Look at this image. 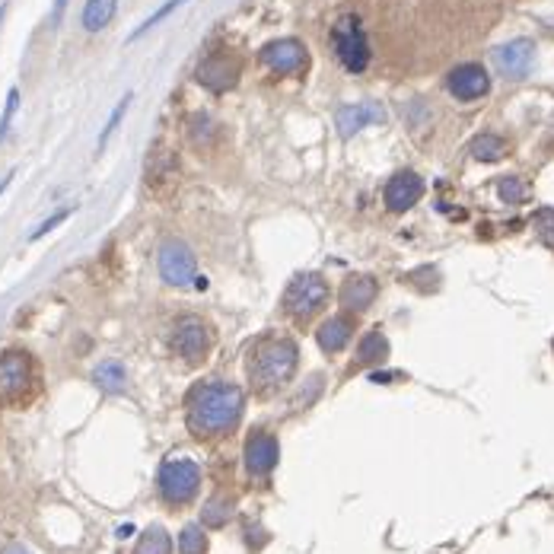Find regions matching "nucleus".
I'll return each instance as SVG.
<instances>
[{"instance_id": "1", "label": "nucleus", "mask_w": 554, "mask_h": 554, "mask_svg": "<svg viewBox=\"0 0 554 554\" xmlns=\"http://www.w3.org/2000/svg\"><path fill=\"white\" fill-rule=\"evenodd\" d=\"M243 389L233 383H204L189 399V427L195 437H220L243 418Z\"/></svg>"}, {"instance_id": "2", "label": "nucleus", "mask_w": 554, "mask_h": 554, "mask_svg": "<svg viewBox=\"0 0 554 554\" xmlns=\"http://www.w3.org/2000/svg\"><path fill=\"white\" fill-rule=\"evenodd\" d=\"M297 370V345L291 338H271L255 351L249 364V373L262 392H271L277 385H284Z\"/></svg>"}, {"instance_id": "3", "label": "nucleus", "mask_w": 554, "mask_h": 554, "mask_svg": "<svg viewBox=\"0 0 554 554\" xmlns=\"http://www.w3.org/2000/svg\"><path fill=\"white\" fill-rule=\"evenodd\" d=\"M331 45L338 61L345 64L351 74H364L366 64H370V45H366V32L360 26L357 16H341L331 29Z\"/></svg>"}, {"instance_id": "4", "label": "nucleus", "mask_w": 554, "mask_h": 554, "mask_svg": "<svg viewBox=\"0 0 554 554\" xmlns=\"http://www.w3.org/2000/svg\"><path fill=\"white\" fill-rule=\"evenodd\" d=\"M156 485H160V497L166 503H189L195 501L198 487H201V468L191 459H170L162 462Z\"/></svg>"}, {"instance_id": "5", "label": "nucleus", "mask_w": 554, "mask_h": 554, "mask_svg": "<svg viewBox=\"0 0 554 554\" xmlns=\"http://www.w3.org/2000/svg\"><path fill=\"white\" fill-rule=\"evenodd\" d=\"M328 284L319 274H297L284 291V309L297 322L312 319L325 303H328Z\"/></svg>"}, {"instance_id": "6", "label": "nucleus", "mask_w": 554, "mask_h": 554, "mask_svg": "<svg viewBox=\"0 0 554 554\" xmlns=\"http://www.w3.org/2000/svg\"><path fill=\"white\" fill-rule=\"evenodd\" d=\"M156 264H160V277L170 287H189L198 277L195 252H191L182 239H166V243L160 245Z\"/></svg>"}, {"instance_id": "7", "label": "nucleus", "mask_w": 554, "mask_h": 554, "mask_svg": "<svg viewBox=\"0 0 554 554\" xmlns=\"http://www.w3.org/2000/svg\"><path fill=\"white\" fill-rule=\"evenodd\" d=\"M32 385V360L26 351H7L0 357V399L16 402Z\"/></svg>"}, {"instance_id": "8", "label": "nucleus", "mask_w": 554, "mask_h": 554, "mask_svg": "<svg viewBox=\"0 0 554 554\" xmlns=\"http://www.w3.org/2000/svg\"><path fill=\"white\" fill-rule=\"evenodd\" d=\"M239 74H243V64H239V58H233V54H226V51L208 54V58L198 64V83L208 87L210 93H226V89H233Z\"/></svg>"}, {"instance_id": "9", "label": "nucleus", "mask_w": 554, "mask_h": 554, "mask_svg": "<svg viewBox=\"0 0 554 554\" xmlns=\"http://www.w3.org/2000/svg\"><path fill=\"white\" fill-rule=\"evenodd\" d=\"M262 61L264 68H271L274 74H303L309 68V51H306L303 42L297 39H277L271 45L262 48Z\"/></svg>"}, {"instance_id": "10", "label": "nucleus", "mask_w": 554, "mask_h": 554, "mask_svg": "<svg viewBox=\"0 0 554 554\" xmlns=\"http://www.w3.org/2000/svg\"><path fill=\"white\" fill-rule=\"evenodd\" d=\"M208 328H204V322L198 316H182L176 322V331H172V347H176V354L182 360H189V364H198V360H204V354H208Z\"/></svg>"}, {"instance_id": "11", "label": "nucleus", "mask_w": 554, "mask_h": 554, "mask_svg": "<svg viewBox=\"0 0 554 554\" xmlns=\"http://www.w3.org/2000/svg\"><path fill=\"white\" fill-rule=\"evenodd\" d=\"M491 89V77L481 64H459L449 70V93L462 102H475Z\"/></svg>"}, {"instance_id": "12", "label": "nucleus", "mask_w": 554, "mask_h": 554, "mask_svg": "<svg viewBox=\"0 0 554 554\" xmlns=\"http://www.w3.org/2000/svg\"><path fill=\"white\" fill-rule=\"evenodd\" d=\"M532 61H535V45L529 39L507 42V45H501L497 51H494V64L501 68L503 77H513V80L526 77L529 68H532Z\"/></svg>"}, {"instance_id": "13", "label": "nucleus", "mask_w": 554, "mask_h": 554, "mask_svg": "<svg viewBox=\"0 0 554 554\" xmlns=\"http://www.w3.org/2000/svg\"><path fill=\"white\" fill-rule=\"evenodd\" d=\"M420 195H424V179L414 176V172H399V176H392L383 191L385 208L395 210V214L414 208V204L420 201Z\"/></svg>"}, {"instance_id": "14", "label": "nucleus", "mask_w": 554, "mask_h": 554, "mask_svg": "<svg viewBox=\"0 0 554 554\" xmlns=\"http://www.w3.org/2000/svg\"><path fill=\"white\" fill-rule=\"evenodd\" d=\"M385 122V112L379 102H357V106H345L338 108V115H335V125H338V134L341 137H354L357 131L370 128V125H383Z\"/></svg>"}, {"instance_id": "15", "label": "nucleus", "mask_w": 554, "mask_h": 554, "mask_svg": "<svg viewBox=\"0 0 554 554\" xmlns=\"http://www.w3.org/2000/svg\"><path fill=\"white\" fill-rule=\"evenodd\" d=\"M277 456H281V447H277V439L271 433L258 430L245 443V468H249V475H258V478L271 475V468L277 466Z\"/></svg>"}, {"instance_id": "16", "label": "nucleus", "mask_w": 554, "mask_h": 554, "mask_svg": "<svg viewBox=\"0 0 554 554\" xmlns=\"http://www.w3.org/2000/svg\"><path fill=\"white\" fill-rule=\"evenodd\" d=\"M376 293H379V287H376L373 277H366V274L347 277V284L341 287V303H345L347 309H354V312H364V309H370V306H373Z\"/></svg>"}, {"instance_id": "17", "label": "nucleus", "mask_w": 554, "mask_h": 554, "mask_svg": "<svg viewBox=\"0 0 554 554\" xmlns=\"http://www.w3.org/2000/svg\"><path fill=\"white\" fill-rule=\"evenodd\" d=\"M351 331H354V319L351 316H331L322 322L319 328V347L328 354L341 351V347L351 341Z\"/></svg>"}, {"instance_id": "18", "label": "nucleus", "mask_w": 554, "mask_h": 554, "mask_svg": "<svg viewBox=\"0 0 554 554\" xmlns=\"http://www.w3.org/2000/svg\"><path fill=\"white\" fill-rule=\"evenodd\" d=\"M115 10H118V0H87V7H83V29L87 32H99L106 29L108 23L115 20Z\"/></svg>"}, {"instance_id": "19", "label": "nucleus", "mask_w": 554, "mask_h": 554, "mask_svg": "<svg viewBox=\"0 0 554 554\" xmlns=\"http://www.w3.org/2000/svg\"><path fill=\"white\" fill-rule=\"evenodd\" d=\"M389 357V341H385L383 331H370L360 338V347H357V360L354 366H370V364H383Z\"/></svg>"}, {"instance_id": "20", "label": "nucleus", "mask_w": 554, "mask_h": 554, "mask_svg": "<svg viewBox=\"0 0 554 554\" xmlns=\"http://www.w3.org/2000/svg\"><path fill=\"white\" fill-rule=\"evenodd\" d=\"M93 379H96V385H99L102 392H108V395H115V392H122L125 389V366L122 364H115V360H106V364H99L93 370Z\"/></svg>"}, {"instance_id": "21", "label": "nucleus", "mask_w": 554, "mask_h": 554, "mask_svg": "<svg viewBox=\"0 0 554 554\" xmlns=\"http://www.w3.org/2000/svg\"><path fill=\"white\" fill-rule=\"evenodd\" d=\"M134 554H172L170 532H166L162 526H150L147 532L141 535V541H137Z\"/></svg>"}, {"instance_id": "22", "label": "nucleus", "mask_w": 554, "mask_h": 554, "mask_svg": "<svg viewBox=\"0 0 554 554\" xmlns=\"http://www.w3.org/2000/svg\"><path fill=\"white\" fill-rule=\"evenodd\" d=\"M507 153V141L497 134H481L472 141V156L475 160H485V162H494L501 160V156Z\"/></svg>"}, {"instance_id": "23", "label": "nucleus", "mask_w": 554, "mask_h": 554, "mask_svg": "<svg viewBox=\"0 0 554 554\" xmlns=\"http://www.w3.org/2000/svg\"><path fill=\"white\" fill-rule=\"evenodd\" d=\"M179 554H208V535H204V526L191 522L179 532Z\"/></svg>"}, {"instance_id": "24", "label": "nucleus", "mask_w": 554, "mask_h": 554, "mask_svg": "<svg viewBox=\"0 0 554 554\" xmlns=\"http://www.w3.org/2000/svg\"><path fill=\"white\" fill-rule=\"evenodd\" d=\"M230 516H233V501H210L208 507L201 510V526L220 529Z\"/></svg>"}, {"instance_id": "25", "label": "nucleus", "mask_w": 554, "mask_h": 554, "mask_svg": "<svg viewBox=\"0 0 554 554\" xmlns=\"http://www.w3.org/2000/svg\"><path fill=\"white\" fill-rule=\"evenodd\" d=\"M185 4H189V0H166V4H162V7H156V14H150L147 20L141 23V26L134 29V32H131V39H141L143 32H147V29H153L156 23L160 20H166V16L172 14V10H179V7H185Z\"/></svg>"}, {"instance_id": "26", "label": "nucleus", "mask_w": 554, "mask_h": 554, "mask_svg": "<svg viewBox=\"0 0 554 554\" xmlns=\"http://www.w3.org/2000/svg\"><path fill=\"white\" fill-rule=\"evenodd\" d=\"M128 106H131V93L125 96L122 102H118L115 108H112V115H108V122H106V128H102V134H99V150H106V143L112 141V134H115V128L122 125V115L128 112Z\"/></svg>"}, {"instance_id": "27", "label": "nucleus", "mask_w": 554, "mask_h": 554, "mask_svg": "<svg viewBox=\"0 0 554 554\" xmlns=\"http://www.w3.org/2000/svg\"><path fill=\"white\" fill-rule=\"evenodd\" d=\"M16 108H20V89H10V93H7V106H4V115H0V141L10 134V125H14Z\"/></svg>"}, {"instance_id": "28", "label": "nucleus", "mask_w": 554, "mask_h": 554, "mask_svg": "<svg viewBox=\"0 0 554 554\" xmlns=\"http://www.w3.org/2000/svg\"><path fill=\"white\" fill-rule=\"evenodd\" d=\"M535 230H539V236L554 249V210H541V214L535 217Z\"/></svg>"}, {"instance_id": "29", "label": "nucleus", "mask_w": 554, "mask_h": 554, "mask_svg": "<svg viewBox=\"0 0 554 554\" xmlns=\"http://www.w3.org/2000/svg\"><path fill=\"white\" fill-rule=\"evenodd\" d=\"M68 217H70V210H58V214H54V217H48L45 224H42L39 230L32 233V239H42V236H45V233H51L54 226H58V224H64V220H68Z\"/></svg>"}, {"instance_id": "30", "label": "nucleus", "mask_w": 554, "mask_h": 554, "mask_svg": "<svg viewBox=\"0 0 554 554\" xmlns=\"http://www.w3.org/2000/svg\"><path fill=\"white\" fill-rule=\"evenodd\" d=\"M501 195L507 198V201H522V195H526V189H522L520 179H507V182L501 185Z\"/></svg>"}, {"instance_id": "31", "label": "nucleus", "mask_w": 554, "mask_h": 554, "mask_svg": "<svg viewBox=\"0 0 554 554\" xmlns=\"http://www.w3.org/2000/svg\"><path fill=\"white\" fill-rule=\"evenodd\" d=\"M70 0H54V7H51V26H61L64 20V10H68Z\"/></svg>"}, {"instance_id": "32", "label": "nucleus", "mask_w": 554, "mask_h": 554, "mask_svg": "<svg viewBox=\"0 0 554 554\" xmlns=\"http://www.w3.org/2000/svg\"><path fill=\"white\" fill-rule=\"evenodd\" d=\"M4 554H32V551L23 548V545H7V548H4Z\"/></svg>"}, {"instance_id": "33", "label": "nucleus", "mask_w": 554, "mask_h": 554, "mask_svg": "<svg viewBox=\"0 0 554 554\" xmlns=\"http://www.w3.org/2000/svg\"><path fill=\"white\" fill-rule=\"evenodd\" d=\"M131 532H134V526H122V529H118V539H128Z\"/></svg>"}, {"instance_id": "34", "label": "nucleus", "mask_w": 554, "mask_h": 554, "mask_svg": "<svg viewBox=\"0 0 554 554\" xmlns=\"http://www.w3.org/2000/svg\"><path fill=\"white\" fill-rule=\"evenodd\" d=\"M4 14H7V4H4V7H0V20H4Z\"/></svg>"}]
</instances>
